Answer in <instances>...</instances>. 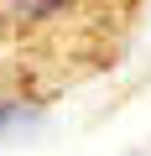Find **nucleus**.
Segmentation results:
<instances>
[{
	"mask_svg": "<svg viewBox=\"0 0 151 156\" xmlns=\"http://www.w3.org/2000/svg\"><path fill=\"white\" fill-rule=\"evenodd\" d=\"M11 5H16L26 21H42V16H57V11H68L73 0H11Z\"/></svg>",
	"mask_w": 151,
	"mask_h": 156,
	"instance_id": "obj_1",
	"label": "nucleus"
}]
</instances>
